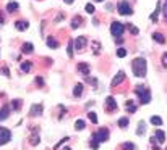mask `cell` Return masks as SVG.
Returning a JSON list of instances; mask_svg holds the SVG:
<instances>
[{
	"label": "cell",
	"mask_w": 167,
	"mask_h": 150,
	"mask_svg": "<svg viewBox=\"0 0 167 150\" xmlns=\"http://www.w3.org/2000/svg\"><path fill=\"white\" fill-rule=\"evenodd\" d=\"M131 70H133V74L136 78H145L146 76V71H148V65H146V60L145 58H135L133 63H131Z\"/></svg>",
	"instance_id": "1"
},
{
	"label": "cell",
	"mask_w": 167,
	"mask_h": 150,
	"mask_svg": "<svg viewBox=\"0 0 167 150\" xmlns=\"http://www.w3.org/2000/svg\"><path fill=\"white\" fill-rule=\"evenodd\" d=\"M135 94L140 97V102L143 105H148L149 102H151V92H149L148 87H143V86H138L135 89Z\"/></svg>",
	"instance_id": "2"
},
{
	"label": "cell",
	"mask_w": 167,
	"mask_h": 150,
	"mask_svg": "<svg viewBox=\"0 0 167 150\" xmlns=\"http://www.w3.org/2000/svg\"><path fill=\"white\" fill-rule=\"evenodd\" d=\"M125 31V26L122 24V23H118V21H114L112 24H111V32H112V36L115 37H120L123 34Z\"/></svg>",
	"instance_id": "3"
},
{
	"label": "cell",
	"mask_w": 167,
	"mask_h": 150,
	"mask_svg": "<svg viewBox=\"0 0 167 150\" xmlns=\"http://www.w3.org/2000/svg\"><path fill=\"white\" fill-rule=\"evenodd\" d=\"M93 139L94 141H97L99 144H102V142H106V141H109V131L104 128V129H99L97 132H94L93 134Z\"/></svg>",
	"instance_id": "4"
},
{
	"label": "cell",
	"mask_w": 167,
	"mask_h": 150,
	"mask_svg": "<svg viewBox=\"0 0 167 150\" xmlns=\"http://www.w3.org/2000/svg\"><path fill=\"white\" fill-rule=\"evenodd\" d=\"M117 10L120 15H131L133 13V10H131V7L128 5V2H125V0H122L118 5H117Z\"/></svg>",
	"instance_id": "5"
},
{
	"label": "cell",
	"mask_w": 167,
	"mask_h": 150,
	"mask_svg": "<svg viewBox=\"0 0 167 150\" xmlns=\"http://www.w3.org/2000/svg\"><path fill=\"white\" fill-rule=\"evenodd\" d=\"M11 139V132L7 128H0V145H5Z\"/></svg>",
	"instance_id": "6"
},
{
	"label": "cell",
	"mask_w": 167,
	"mask_h": 150,
	"mask_svg": "<svg viewBox=\"0 0 167 150\" xmlns=\"http://www.w3.org/2000/svg\"><path fill=\"white\" fill-rule=\"evenodd\" d=\"M73 42H75V50H83L86 47V44H88V39L84 36H80V37H76V40H73Z\"/></svg>",
	"instance_id": "7"
},
{
	"label": "cell",
	"mask_w": 167,
	"mask_h": 150,
	"mask_svg": "<svg viewBox=\"0 0 167 150\" xmlns=\"http://www.w3.org/2000/svg\"><path fill=\"white\" fill-rule=\"evenodd\" d=\"M123 81H125V73L123 71H118L117 74H115V78L112 79V86L115 87V86H118L120 82H123Z\"/></svg>",
	"instance_id": "8"
},
{
	"label": "cell",
	"mask_w": 167,
	"mask_h": 150,
	"mask_svg": "<svg viewBox=\"0 0 167 150\" xmlns=\"http://www.w3.org/2000/svg\"><path fill=\"white\" fill-rule=\"evenodd\" d=\"M106 105H107V110L112 112V110L117 108V102H115L114 97H107V99H106Z\"/></svg>",
	"instance_id": "9"
},
{
	"label": "cell",
	"mask_w": 167,
	"mask_h": 150,
	"mask_svg": "<svg viewBox=\"0 0 167 150\" xmlns=\"http://www.w3.org/2000/svg\"><path fill=\"white\" fill-rule=\"evenodd\" d=\"M41 113H42V105H41V103H39V105H33L31 110H29L31 116H39Z\"/></svg>",
	"instance_id": "10"
},
{
	"label": "cell",
	"mask_w": 167,
	"mask_h": 150,
	"mask_svg": "<svg viewBox=\"0 0 167 150\" xmlns=\"http://www.w3.org/2000/svg\"><path fill=\"white\" fill-rule=\"evenodd\" d=\"M78 71L80 73H83L84 74V76H88V74H89V65H88V63H80V65H78Z\"/></svg>",
	"instance_id": "11"
},
{
	"label": "cell",
	"mask_w": 167,
	"mask_h": 150,
	"mask_svg": "<svg viewBox=\"0 0 167 150\" xmlns=\"http://www.w3.org/2000/svg\"><path fill=\"white\" fill-rule=\"evenodd\" d=\"M154 137H156L157 144H162L165 141V134H164V131H161V129H157L156 132H154Z\"/></svg>",
	"instance_id": "12"
},
{
	"label": "cell",
	"mask_w": 167,
	"mask_h": 150,
	"mask_svg": "<svg viewBox=\"0 0 167 150\" xmlns=\"http://www.w3.org/2000/svg\"><path fill=\"white\" fill-rule=\"evenodd\" d=\"M8 115H10V107H8V105L2 107V110H0V121L7 119V118H8Z\"/></svg>",
	"instance_id": "13"
},
{
	"label": "cell",
	"mask_w": 167,
	"mask_h": 150,
	"mask_svg": "<svg viewBox=\"0 0 167 150\" xmlns=\"http://www.w3.org/2000/svg\"><path fill=\"white\" fill-rule=\"evenodd\" d=\"M15 27L18 31H26L28 27H29V24H28V21H16L15 23Z\"/></svg>",
	"instance_id": "14"
},
{
	"label": "cell",
	"mask_w": 167,
	"mask_h": 150,
	"mask_svg": "<svg viewBox=\"0 0 167 150\" xmlns=\"http://www.w3.org/2000/svg\"><path fill=\"white\" fill-rule=\"evenodd\" d=\"M153 39L156 40L157 44H165V37H164V34H161V32H154Z\"/></svg>",
	"instance_id": "15"
},
{
	"label": "cell",
	"mask_w": 167,
	"mask_h": 150,
	"mask_svg": "<svg viewBox=\"0 0 167 150\" xmlns=\"http://www.w3.org/2000/svg\"><path fill=\"white\" fill-rule=\"evenodd\" d=\"M33 50H34V47H33V44H29V42L23 44V47H21L23 53H33Z\"/></svg>",
	"instance_id": "16"
},
{
	"label": "cell",
	"mask_w": 167,
	"mask_h": 150,
	"mask_svg": "<svg viewBox=\"0 0 167 150\" xmlns=\"http://www.w3.org/2000/svg\"><path fill=\"white\" fill-rule=\"evenodd\" d=\"M125 108H126L130 113H135V112H136V105H135L133 100H128V102H126V103H125Z\"/></svg>",
	"instance_id": "17"
},
{
	"label": "cell",
	"mask_w": 167,
	"mask_h": 150,
	"mask_svg": "<svg viewBox=\"0 0 167 150\" xmlns=\"http://www.w3.org/2000/svg\"><path fill=\"white\" fill-rule=\"evenodd\" d=\"M81 94H83V84H76L75 89H73V95L75 97H81Z\"/></svg>",
	"instance_id": "18"
},
{
	"label": "cell",
	"mask_w": 167,
	"mask_h": 150,
	"mask_svg": "<svg viewBox=\"0 0 167 150\" xmlns=\"http://www.w3.org/2000/svg\"><path fill=\"white\" fill-rule=\"evenodd\" d=\"M18 8H20V5L16 3V2H10V3L7 5V10L10 11V13H15V11L18 10Z\"/></svg>",
	"instance_id": "19"
},
{
	"label": "cell",
	"mask_w": 167,
	"mask_h": 150,
	"mask_svg": "<svg viewBox=\"0 0 167 150\" xmlns=\"http://www.w3.org/2000/svg\"><path fill=\"white\" fill-rule=\"evenodd\" d=\"M31 66H33V65H31V61H23L20 68H21V71H25V73H29V71H31Z\"/></svg>",
	"instance_id": "20"
},
{
	"label": "cell",
	"mask_w": 167,
	"mask_h": 150,
	"mask_svg": "<svg viewBox=\"0 0 167 150\" xmlns=\"http://www.w3.org/2000/svg\"><path fill=\"white\" fill-rule=\"evenodd\" d=\"M159 11H161V2H157V8H156V11H154V13L149 16V20H151L153 23H156V21H157V15H159Z\"/></svg>",
	"instance_id": "21"
},
{
	"label": "cell",
	"mask_w": 167,
	"mask_h": 150,
	"mask_svg": "<svg viewBox=\"0 0 167 150\" xmlns=\"http://www.w3.org/2000/svg\"><path fill=\"white\" fill-rule=\"evenodd\" d=\"M75 128H76L78 131H83L86 128V123L83 119H76V121H75Z\"/></svg>",
	"instance_id": "22"
},
{
	"label": "cell",
	"mask_w": 167,
	"mask_h": 150,
	"mask_svg": "<svg viewBox=\"0 0 167 150\" xmlns=\"http://www.w3.org/2000/svg\"><path fill=\"white\" fill-rule=\"evenodd\" d=\"M47 45L50 49H57V47H59V42H57L54 37H47Z\"/></svg>",
	"instance_id": "23"
},
{
	"label": "cell",
	"mask_w": 167,
	"mask_h": 150,
	"mask_svg": "<svg viewBox=\"0 0 167 150\" xmlns=\"http://www.w3.org/2000/svg\"><path fill=\"white\" fill-rule=\"evenodd\" d=\"M73 50H75V42L73 40H70V42H68V47H67V53H68V57H73Z\"/></svg>",
	"instance_id": "24"
},
{
	"label": "cell",
	"mask_w": 167,
	"mask_h": 150,
	"mask_svg": "<svg viewBox=\"0 0 167 150\" xmlns=\"http://www.w3.org/2000/svg\"><path fill=\"white\" fill-rule=\"evenodd\" d=\"M80 23H81V18H80V16H76V18H73V20H72V27H73V29H76V27H80V26H81Z\"/></svg>",
	"instance_id": "25"
},
{
	"label": "cell",
	"mask_w": 167,
	"mask_h": 150,
	"mask_svg": "<svg viewBox=\"0 0 167 150\" xmlns=\"http://www.w3.org/2000/svg\"><path fill=\"white\" fill-rule=\"evenodd\" d=\"M146 132V128H145V123H140L138 124V129H136V134L138 136H143Z\"/></svg>",
	"instance_id": "26"
},
{
	"label": "cell",
	"mask_w": 167,
	"mask_h": 150,
	"mask_svg": "<svg viewBox=\"0 0 167 150\" xmlns=\"http://www.w3.org/2000/svg\"><path fill=\"white\" fill-rule=\"evenodd\" d=\"M20 107H21V100L20 99H16L11 102V110H20Z\"/></svg>",
	"instance_id": "27"
},
{
	"label": "cell",
	"mask_w": 167,
	"mask_h": 150,
	"mask_svg": "<svg viewBox=\"0 0 167 150\" xmlns=\"http://www.w3.org/2000/svg\"><path fill=\"white\" fill-rule=\"evenodd\" d=\"M149 121H151L153 124H156V126H161V124H162V119H161L159 116H151V119H149Z\"/></svg>",
	"instance_id": "28"
},
{
	"label": "cell",
	"mask_w": 167,
	"mask_h": 150,
	"mask_svg": "<svg viewBox=\"0 0 167 150\" xmlns=\"http://www.w3.org/2000/svg\"><path fill=\"white\" fill-rule=\"evenodd\" d=\"M118 126L120 128H126V126H128V118H120L118 119Z\"/></svg>",
	"instance_id": "29"
},
{
	"label": "cell",
	"mask_w": 167,
	"mask_h": 150,
	"mask_svg": "<svg viewBox=\"0 0 167 150\" xmlns=\"http://www.w3.org/2000/svg\"><path fill=\"white\" fill-rule=\"evenodd\" d=\"M135 148V145L131 142H125V144H122V150H133Z\"/></svg>",
	"instance_id": "30"
},
{
	"label": "cell",
	"mask_w": 167,
	"mask_h": 150,
	"mask_svg": "<svg viewBox=\"0 0 167 150\" xmlns=\"http://www.w3.org/2000/svg\"><path fill=\"white\" fill-rule=\"evenodd\" d=\"M84 10L88 11L89 15H93V13H94V5H93V3H88V5L84 7Z\"/></svg>",
	"instance_id": "31"
},
{
	"label": "cell",
	"mask_w": 167,
	"mask_h": 150,
	"mask_svg": "<svg viewBox=\"0 0 167 150\" xmlns=\"http://www.w3.org/2000/svg\"><path fill=\"white\" fill-rule=\"evenodd\" d=\"M88 116H89V119H91V123H97V116H96V113L94 112H89V115H88Z\"/></svg>",
	"instance_id": "32"
},
{
	"label": "cell",
	"mask_w": 167,
	"mask_h": 150,
	"mask_svg": "<svg viewBox=\"0 0 167 150\" xmlns=\"http://www.w3.org/2000/svg\"><path fill=\"white\" fill-rule=\"evenodd\" d=\"M117 57H120V58H123V57H126V50L120 47V49L117 50Z\"/></svg>",
	"instance_id": "33"
},
{
	"label": "cell",
	"mask_w": 167,
	"mask_h": 150,
	"mask_svg": "<svg viewBox=\"0 0 167 150\" xmlns=\"http://www.w3.org/2000/svg\"><path fill=\"white\" fill-rule=\"evenodd\" d=\"M29 142H31V145H37L39 144V136H31Z\"/></svg>",
	"instance_id": "34"
},
{
	"label": "cell",
	"mask_w": 167,
	"mask_h": 150,
	"mask_svg": "<svg viewBox=\"0 0 167 150\" xmlns=\"http://www.w3.org/2000/svg\"><path fill=\"white\" fill-rule=\"evenodd\" d=\"M128 29H130V32L133 34V36H136V34L140 32V31H138V27H135L133 24H128Z\"/></svg>",
	"instance_id": "35"
},
{
	"label": "cell",
	"mask_w": 167,
	"mask_h": 150,
	"mask_svg": "<svg viewBox=\"0 0 167 150\" xmlns=\"http://www.w3.org/2000/svg\"><path fill=\"white\" fill-rule=\"evenodd\" d=\"M97 147H99V142H97V141H94V139H91V148H97Z\"/></svg>",
	"instance_id": "36"
},
{
	"label": "cell",
	"mask_w": 167,
	"mask_h": 150,
	"mask_svg": "<svg viewBox=\"0 0 167 150\" xmlns=\"http://www.w3.org/2000/svg\"><path fill=\"white\" fill-rule=\"evenodd\" d=\"M93 47H94V53L97 55V53H99V50H101V47H99V44H97V42H93Z\"/></svg>",
	"instance_id": "37"
},
{
	"label": "cell",
	"mask_w": 167,
	"mask_h": 150,
	"mask_svg": "<svg viewBox=\"0 0 167 150\" xmlns=\"http://www.w3.org/2000/svg\"><path fill=\"white\" fill-rule=\"evenodd\" d=\"M162 66H164V68H167V53H164V55H162Z\"/></svg>",
	"instance_id": "38"
},
{
	"label": "cell",
	"mask_w": 167,
	"mask_h": 150,
	"mask_svg": "<svg viewBox=\"0 0 167 150\" xmlns=\"http://www.w3.org/2000/svg\"><path fill=\"white\" fill-rule=\"evenodd\" d=\"M36 82H37L39 86H42V84H44V79H42V78H36Z\"/></svg>",
	"instance_id": "39"
},
{
	"label": "cell",
	"mask_w": 167,
	"mask_h": 150,
	"mask_svg": "<svg viewBox=\"0 0 167 150\" xmlns=\"http://www.w3.org/2000/svg\"><path fill=\"white\" fill-rule=\"evenodd\" d=\"M162 13H164L165 20H167V2H165V5H164V10H162Z\"/></svg>",
	"instance_id": "40"
},
{
	"label": "cell",
	"mask_w": 167,
	"mask_h": 150,
	"mask_svg": "<svg viewBox=\"0 0 167 150\" xmlns=\"http://www.w3.org/2000/svg\"><path fill=\"white\" fill-rule=\"evenodd\" d=\"M65 3H68V5H70V3H73V0H65Z\"/></svg>",
	"instance_id": "41"
},
{
	"label": "cell",
	"mask_w": 167,
	"mask_h": 150,
	"mask_svg": "<svg viewBox=\"0 0 167 150\" xmlns=\"http://www.w3.org/2000/svg\"><path fill=\"white\" fill-rule=\"evenodd\" d=\"M153 150H161V148H159L157 145H156V147H154V145H153Z\"/></svg>",
	"instance_id": "42"
},
{
	"label": "cell",
	"mask_w": 167,
	"mask_h": 150,
	"mask_svg": "<svg viewBox=\"0 0 167 150\" xmlns=\"http://www.w3.org/2000/svg\"><path fill=\"white\" fill-rule=\"evenodd\" d=\"M0 23H3V16L2 15H0Z\"/></svg>",
	"instance_id": "43"
},
{
	"label": "cell",
	"mask_w": 167,
	"mask_h": 150,
	"mask_svg": "<svg viewBox=\"0 0 167 150\" xmlns=\"http://www.w3.org/2000/svg\"><path fill=\"white\" fill-rule=\"evenodd\" d=\"M63 150H72L70 147H63Z\"/></svg>",
	"instance_id": "44"
},
{
	"label": "cell",
	"mask_w": 167,
	"mask_h": 150,
	"mask_svg": "<svg viewBox=\"0 0 167 150\" xmlns=\"http://www.w3.org/2000/svg\"><path fill=\"white\" fill-rule=\"evenodd\" d=\"M96 2H102V0H96Z\"/></svg>",
	"instance_id": "45"
}]
</instances>
